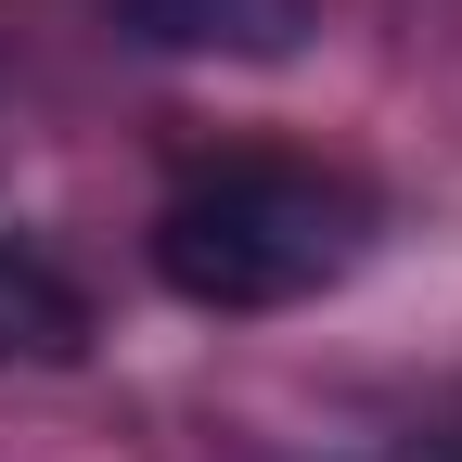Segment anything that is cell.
Wrapping results in <instances>:
<instances>
[{"label": "cell", "mask_w": 462, "mask_h": 462, "mask_svg": "<svg viewBox=\"0 0 462 462\" xmlns=\"http://www.w3.org/2000/svg\"><path fill=\"white\" fill-rule=\"evenodd\" d=\"M360 257H373V193L321 154H218L206 180L154 206V282L218 321L309 309Z\"/></svg>", "instance_id": "cell-1"}, {"label": "cell", "mask_w": 462, "mask_h": 462, "mask_svg": "<svg viewBox=\"0 0 462 462\" xmlns=\"http://www.w3.org/2000/svg\"><path fill=\"white\" fill-rule=\"evenodd\" d=\"M90 282L65 270V257H39L26 231H0V373H65V360H90Z\"/></svg>", "instance_id": "cell-2"}, {"label": "cell", "mask_w": 462, "mask_h": 462, "mask_svg": "<svg viewBox=\"0 0 462 462\" xmlns=\"http://www.w3.org/2000/svg\"><path fill=\"white\" fill-rule=\"evenodd\" d=\"M154 51H245V65H282L309 39V0H116Z\"/></svg>", "instance_id": "cell-3"}]
</instances>
